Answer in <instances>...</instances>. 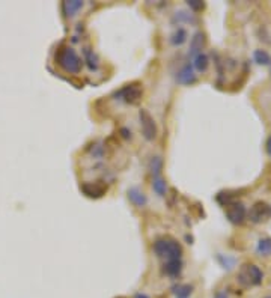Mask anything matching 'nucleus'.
Returning <instances> with one entry per match:
<instances>
[{"label":"nucleus","mask_w":271,"mask_h":298,"mask_svg":"<svg viewBox=\"0 0 271 298\" xmlns=\"http://www.w3.org/2000/svg\"><path fill=\"white\" fill-rule=\"evenodd\" d=\"M56 64L68 74H79L82 71V59L71 47H60L56 51Z\"/></svg>","instance_id":"f257e3e1"},{"label":"nucleus","mask_w":271,"mask_h":298,"mask_svg":"<svg viewBox=\"0 0 271 298\" xmlns=\"http://www.w3.org/2000/svg\"><path fill=\"white\" fill-rule=\"evenodd\" d=\"M152 249H154V253L158 258L166 259V262L178 261L182 258V247L179 246V243L172 240V238H160V240L154 243Z\"/></svg>","instance_id":"f03ea898"},{"label":"nucleus","mask_w":271,"mask_h":298,"mask_svg":"<svg viewBox=\"0 0 271 298\" xmlns=\"http://www.w3.org/2000/svg\"><path fill=\"white\" fill-rule=\"evenodd\" d=\"M264 273L255 264H244L238 273V282L243 286H258L262 283Z\"/></svg>","instance_id":"7ed1b4c3"},{"label":"nucleus","mask_w":271,"mask_h":298,"mask_svg":"<svg viewBox=\"0 0 271 298\" xmlns=\"http://www.w3.org/2000/svg\"><path fill=\"white\" fill-rule=\"evenodd\" d=\"M225 208H226V217H228V220L231 223H234V224H241L246 220V217H247V209H246V206H244L243 202L232 200Z\"/></svg>","instance_id":"20e7f679"},{"label":"nucleus","mask_w":271,"mask_h":298,"mask_svg":"<svg viewBox=\"0 0 271 298\" xmlns=\"http://www.w3.org/2000/svg\"><path fill=\"white\" fill-rule=\"evenodd\" d=\"M247 217L253 223H264L271 218V206L267 202L259 200L250 208V211L247 212Z\"/></svg>","instance_id":"39448f33"},{"label":"nucleus","mask_w":271,"mask_h":298,"mask_svg":"<svg viewBox=\"0 0 271 298\" xmlns=\"http://www.w3.org/2000/svg\"><path fill=\"white\" fill-rule=\"evenodd\" d=\"M139 117H140V127H142L145 139L146 140H154L157 137V125H155L154 117L143 108L139 111Z\"/></svg>","instance_id":"423d86ee"},{"label":"nucleus","mask_w":271,"mask_h":298,"mask_svg":"<svg viewBox=\"0 0 271 298\" xmlns=\"http://www.w3.org/2000/svg\"><path fill=\"white\" fill-rule=\"evenodd\" d=\"M142 95H143V91H142L140 85H127L116 94V97H119V99H124L128 104L139 102Z\"/></svg>","instance_id":"0eeeda50"},{"label":"nucleus","mask_w":271,"mask_h":298,"mask_svg":"<svg viewBox=\"0 0 271 298\" xmlns=\"http://www.w3.org/2000/svg\"><path fill=\"white\" fill-rule=\"evenodd\" d=\"M176 82L181 85H194L197 82L196 71L191 64H185L176 74Z\"/></svg>","instance_id":"6e6552de"},{"label":"nucleus","mask_w":271,"mask_h":298,"mask_svg":"<svg viewBox=\"0 0 271 298\" xmlns=\"http://www.w3.org/2000/svg\"><path fill=\"white\" fill-rule=\"evenodd\" d=\"M205 33L203 32H196L191 38V42H190V51H188V56L190 57H194L197 56L199 53H202L203 47H205Z\"/></svg>","instance_id":"1a4fd4ad"},{"label":"nucleus","mask_w":271,"mask_h":298,"mask_svg":"<svg viewBox=\"0 0 271 298\" xmlns=\"http://www.w3.org/2000/svg\"><path fill=\"white\" fill-rule=\"evenodd\" d=\"M128 199L130 202L137 206V208H143L146 203H148V199H146V195L139 189V187H131L128 190Z\"/></svg>","instance_id":"9d476101"},{"label":"nucleus","mask_w":271,"mask_h":298,"mask_svg":"<svg viewBox=\"0 0 271 298\" xmlns=\"http://www.w3.org/2000/svg\"><path fill=\"white\" fill-rule=\"evenodd\" d=\"M82 190H83V193L86 195V196H89V198H101L106 192H107V187H104L103 184H100V183H86V184H83L82 186Z\"/></svg>","instance_id":"9b49d317"},{"label":"nucleus","mask_w":271,"mask_h":298,"mask_svg":"<svg viewBox=\"0 0 271 298\" xmlns=\"http://www.w3.org/2000/svg\"><path fill=\"white\" fill-rule=\"evenodd\" d=\"M193 68L199 73H205L210 67V57L205 53H199L193 57Z\"/></svg>","instance_id":"f8f14e48"},{"label":"nucleus","mask_w":271,"mask_h":298,"mask_svg":"<svg viewBox=\"0 0 271 298\" xmlns=\"http://www.w3.org/2000/svg\"><path fill=\"white\" fill-rule=\"evenodd\" d=\"M83 8V2H79V0H73V2H63L62 3V9L65 17H74L80 9Z\"/></svg>","instance_id":"ddd939ff"},{"label":"nucleus","mask_w":271,"mask_h":298,"mask_svg":"<svg viewBox=\"0 0 271 298\" xmlns=\"http://www.w3.org/2000/svg\"><path fill=\"white\" fill-rule=\"evenodd\" d=\"M182 270V261H169L164 262V274H167L169 277H176Z\"/></svg>","instance_id":"4468645a"},{"label":"nucleus","mask_w":271,"mask_h":298,"mask_svg":"<svg viewBox=\"0 0 271 298\" xmlns=\"http://www.w3.org/2000/svg\"><path fill=\"white\" fill-rule=\"evenodd\" d=\"M256 253L259 256H270L271 255V238H261L256 246Z\"/></svg>","instance_id":"2eb2a0df"},{"label":"nucleus","mask_w":271,"mask_h":298,"mask_svg":"<svg viewBox=\"0 0 271 298\" xmlns=\"http://www.w3.org/2000/svg\"><path fill=\"white\" fill-rule=\"evenodd\" d=\"M152 189L154 192L157 193V196L163 198L167 192V184L164 181L163 176H157V178H152Z\"/></svg>","instance_id":"dca6fc26"},{"label":"nucleus","mask_w":271,"mask_h":298,"mask_svg":"<svg viewBox=\"0 0 271 298\" xmlns=\"http://www.w3.org/2000/svg\"><path fill=\"white\" fill-rule=\"evenodd\" d=\"M185 41H187V32H185V29H182V27H178V29L170 35V44L175 45V47L182 45Z\"/></svg>","instance_id":"f3484780"},{"label":"nucleus","mask_w":271,"mask_h":298,"mask_svg":"<svg viewBox=\"0 0 271 298\" xmlns=\"http://www.w3.org/2000/svg\"><path fill=\"white\" fill-rule=\"evenodd\" d=\"M253 59L258 65H265V67L271 65V56L265 50H255Z\"/></svg>","instance_id":"a211bd4d"},{"label":"nucleus","mask_w":271,"mask_h":298,"mask_svg":"<svg viewBox=\"0 0 271 298\" xmlns=\"http://www.w3.org/2000/svg\"><path fill=\"white\" fill-rule=\"evenodd\" d=\"M175 298H190L193 294V286L191 285H178L173 288Z\"/></svg>","instance_id":"6ab92c4d"},{"label":"nucleus","mask_w":271,"mask_h":298,"mask_svg":"<svg viewBox=\"0 0 271 298\" xmlns=\"http://www.w3.org/2000/svg\"><path fill=\"white\" fill-rule=\"evenodd\" d=\"M83 53H85V61L88 62L89 68L91 70H98V57H97V54L91 48H85Z\"/></svg>","instance_id":"aec40b11"},{"label":"nucleus","mask_w":271,"mask_h":298,"mask_svg":"<svg viewBox=\"0 0 271 298\" xmlns=\"http://www.w3.org/2000/svg\"><path fill=\"white\" fill-rule=\"evenodd\" d=\"M161 169H163V160L160 157H154L151 160V173H152V178L161 176Z\"/></svg>","instance_id":"412c9836"},{"label":"nucleus","mask_w":271,"mask_h":298,"mask_svg":"<svg viewBox=\"0 0 271 298\" xmlns=\"http://www.w3.org/2000/svg\"><path fill=\"white\" fill-rule=\"evenodd\" d=\"M217 261L220 262V265H222L225 270H231V268L235 265V262H237L235 258L228 256V255H219V256H217Z\"/></svg>","instance_id":"4be33fe9"},{"label":"nucleus","mask_w":271,"mask_h":298,"mask_svg":"<svg viewBox=\"0 0 271 298\" xmlns=\"http://www.w3.org/2000/svg\"><path fill=\"white\" fill-rule=\"evenodd\" d=\"M187 5H188L191 9H194V11H200V9L205 8V5H203L202 2H197V0H190V2H187Z\"/></svg>","instance_id":"5701e85b"},{"label":"nucleus","mask_w":271,"mask_h":298,"mask_svg":"<svg viewBox=\"0 0 271 298\" xmlns=\"http://www.w3.org/2000/svg\"><path fill=\"white\" fill-rule=\"evenodd\" d=\"M265 151H267V155L271 158V136L268 137V140H267V143H265Z\"/></svg>","instance_id":"b1692460"},{"label":"nucleus","mask_w":271,"mask_h":298,"mask_svg":"<svg viewBox=\"0 0 271 298\" xmlns=\"http://www.w3.org/2000/svg\"><path fill=\"white\" fill-rule=\"evenodd\" d=\"M214 298H228V294H226L225 291H219V292L216 294Z\"/></svg>","instance_id":"393cba45"},{"label":"nucleus","mask_w":271,"mask_h":298,"mask_svg":"<svg viewBox=\"0 0 271 298\" xmlns=\"http://www.w3.org/2000/svg\"><path fill=\"white\" fill-rule=\"evenodd\" d=\"M134 298H149V297H148L146 294H142V292H139V294H136V295H134Z\"/></svg>","instance_id":"a878e982"},{"label":"nucleus","mask_w":271,"mask_h":298,"mask_svg":"<svg viewBox=\"0 0 271 298\" xmlns=\"http://www.w3.org/2000/svg\"><path fill=\"white\" fill-rule=\"evenodd\" d=\"M270 67H271V65H270Z\"/></svg>","instance_id":"bb28decb"}]
</instances>
